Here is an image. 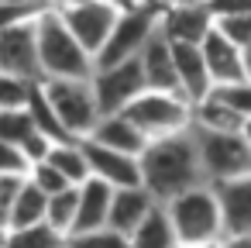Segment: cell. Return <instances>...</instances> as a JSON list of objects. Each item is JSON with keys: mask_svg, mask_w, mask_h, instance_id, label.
I'll use <instances>...</instances> for the list:
<instances>
[{"mask_svg": "<svg viewBox=\"0 0 251 248\" xmlns=\"http://www.w3.org/2000/svg\"><path fill=\"white\" fill-rule=\"evenodd\" d=\"M220 248H251V234H230L220 241Z\"/></svg>", "mask_w": 251, "mask_h": 248, "instance_id": "39", "label": "cell"}, {"mask_svg": "<svg viewBox=\"0 0 251 248\" xmlns=\"http://www.w3.org/2000/svg\"><path fill=\"white\" fill-rule=\"evenodd\" d=\"M158 31V7H141V4H124L107 45L97 52L93 69H107V66H121L127 59H138L141 49L148 45V38Z\"/></svg>", "mask_w": 251, "mask_h": 248, "instance_id": "6", "label": "cell"}, {"mask_svg": "<svg viewBox=\"0 0 251 248\" xmlns=\"http://www.w3.org/2000/svg\"><path fill=\"white\" fill-rule=\"evenodd\" d=\"M213 28L230 42V45H237L241 52L251 45V14H237V18H220V21H213Z\"/></svg>", "mask_w": 251, "mask_h": 248, "instance_id": "32", "label": "cell"}, {"mask_svg": "<svg viewBox=\"0 0 251 248\" xmlns=\"http://www.w3.org/2000/svg\"><path fill=\"white\" fill-rule=\"evenodd\" d=\"M28 114H31V124H35V131H38V135H45V138H52V141H73V138L62 131V124H59V117H55L52 104L45 100L42 83L35 86L31 100H28Z\"/></svg>", "mask_w": 251, "mask_h": 248, "instance_id": "25", "label": "cell"}, {"mask_svg": "<svg viewBox=\"0 0 251 248\" xmlns=\"http://www.w3.org/2000/svg\"><path fill=\"white\" fill-rule=\"evenodd\" d=\"M52 145H55V141H52V138H45V135H38V131H35V135H28V138L21 141V155L28 159V169H31L35 162H45V159H49V152H52Z\"/></svg>", "mask_w": 251, "mask_h": 248, "instance_id": "35", "label": "cell"}, {"mask_svg": "<svg viewBox=\"0 0 251 248\" xmlns=\"http://www.w3.org/2000/svg\"><path fill=\"white\" fill-rule=\"evenodd\" d=\"M35 135V124H31V114L28 107L25 110H0V141H11L21 148V141Z\"/></svg>", "mask_w": 251, "mask_h": 248, "instance_id": "28", "label": "cell"}, {"mask_svg": "<svg viewBox=\"0 0 251 248\" xmlns=\"http://www.w3.org/2000/svg\"><path fill=\"white\" fill-rule=\"evenodd\" d=\"M213 97L224 100L241 121L251 117V80H241V83H230V86H217Z\"/></svg>", "mask_w": 251, "mask_h": 248, "instance_id": "29", "label": "cell"}, {"mask_svg": "<svg viewBox=\"0 0 251 248\" xmlns=\"http://www.w3.org/2000/svg\"><path fill=\"white\" fill-rule=\"evenodd\" d=\"M35 18L38 14H31L25 7H14V4H7V0H0V31H7L14 25H25V21H35Z\"/></svg>", "mask_w": 251, "mask_h": 248, "instance_id": "37", "label": "cell"}, {"mask_svg": "<svg viewBox=\"0 0 251 248\" xmlns=\"http://www.w3.org/2000/svg\"><path fill=\"white\" fill-rule=\"evenodd\" d=\"M138 165H141V186L148 190V196L158 207H165L169 200H176L196 186H210L203 176V159H200L193 128L148 141L145 152L138 155Z\"/></svg>", "mask_w": 251, "mask_h": 248, "instance_id": "1", "label": "cell"}, {"mask_svg": "<svg viewBox=\"0 0 251 248\" xmlns=\"http://www.w3.org/2000/svg\"><path fill=\"white\" fill-rule=\"evenodd\" d=\"M66 4H76V0H55V7H66Z\"/></svg>", "mask_w": 251, "mask_h": 248, "instance_id": "44", "label": "cell"}, {"mask_svg": "<svg viewBox=\"0 0 251 248\" xmlns=\"http://www.w3.org/2000/svg\"><path fill=\"white\" fill-rule=\"evenodd\" d=\"M237 135H241V138L248 141V148H251V117H244V121H241V131H237Z\"/></svg>", "mask_w": 251, "mask_h": 248, "instance_id": "40", "label": "cell"}, {"mask_svg": "<svg viewBox=\"0 0 251 248\" xmlns=\"http://www.w3.org/2000/svg\"><path fill=\"white\" fill-rule=\"evenodd\" d=\"M138 66H141V76H145V86L148 90H158V93H179V83H176V62H172V45L155 31L148 38V45L141 49L138 55Z\"/></svg>", "mask_w": 251, "mask_h": 248, "instance_id": "16", "label": "cell"}, {"mask_svg": "<svg viewBox=\"0 0 251 248\" xmlns=\"http://www.w3.org/2000/svg\"><path fill=\"white\" fill-rule=\"evenodd\" d=\"M66 248H131V241L110 227H100V231H90V234H73L66 238Z\"/></svg>", "mask_w": 251, "mask_h": 248, "instance_id": "30", "label": "cell"}, {"mask_svg": "<svg viewBox=\"0 0 251 248\" xmlns=\"http://www.w3.org/2000/svg\"><path fill=\"white\" fill-rule=\"evenodd\" d=\"M45 207H49V196L42 190H35L25 176V186L14 200V210L7 217V231H18V227H35V224H45Z\"/></svg>", "mask_w": 251, "mask_h": 248, "instance_id": "23", "label": "cell"}, {"mask_svg": "<svg viewBox=\"0 0 251 248\" xmlns=\"http://www.w3.org/2000/svg\"><path fill=\"white\" fill-rule=\"evenodd\" d=\"M127 241H131V248H179L165 207H155V210L127 234Z\"/></svg>", "mask_w": 251, "mask_h": 248, "instance_id": "22", "label": "cell"}, {"mask_svg": "<svg viewBox=\"0 0 251 248\" xmlns=\"http://www.w3.org/2000/svg\"><path fill=\"white\" fill-rule=\"evenodd\" d=\"M62 25L73 31V38L97 59V52L107 45L117 18H121V4L117 0H76V4H66V7H55Z\"/></svg>", "mask_w": 251, "mask_h": 248, "instance_id": "8", "label": "cell"}, {"mask_svg": "<svg viewBox=\"0 0 251 248\" xmlns=\"http://www.w3.org/2000/svg\"><path fill=\"white\" fill-rule=\"evenodd\" d=\"M172 62H176V83H179V97L193 107L200 100H206L213 93V80L206 73L203 52L200 45H172Z\"/></svg>", "mask_w": 251, "mask_h": 248, "instance_id": "14", "label": "cell"}, {"mask_svg": "<svg viewBox=\"0 0 251 248\" xmlns=\"http://www.w3.org/2000/svg\"><path fill=\"white\" fill-rule=\"evenodd\" d=\"M62 248H66V245H62Z\"/></svg>", "mask_w": 251, "mask_h": 248, "instance_id": "47", "label": "cell"}, {"mask_svg": "<svg viewBox=\"0 0 251 248\" xmlns=\"http://www.w3.org/2000/svg\"><path fill=\"white\" fill-rule=\"evenodd\" d=\"M42 93L52 104L62 131L73 141H86L93 135V128L100 121V107H97L90 80H45Z\"/></svg>", "mask_w": 251, "mask_h": 248, "instance_id": "4", "label": "cell"}, {"mask_svg": "<svg viewBox=\"0 0 251 248\" xmlns=\"http://www.w3.org/2000/svg\"><path fill=\"white\" fill-rule=\"evenodd\" d=\"M193 128L196 131H217V135H237L241 131V117L224 100H217L210 93L206 100L193 104Z\"/></svg>", "mask_w": 251, "mask_h": 248, "instance_id": "20", "label": "cell"}, {"mask_svg": "<svg viewBox=\"0 0 251 248\" xmlns=\"http://www.w3.org/2000/svg\"><path fill=\"white\" fill-rule=\"evenodd\" d=\"M7 4L25 7V11H31V14H45V11H52V7H55V0H7Z\"/></svg>", "mask_w": 251, "mask_h": 248, "instance_id": "38", "label": "cell"}, {"mask_svg": "<svg viewBox=\"0 0 251 248\" xmlns=\"http://www.w3.org/2000/svg\"><path fill=\"white\" fill-rule=\"evenodd\" d=\"M213 28V18L206 4H176L169 0L158 7V35L169 45H200Z\"/></svg>", "mask_w": 251, "mask_h": 248, "instance_id": "10", "label": "cell"}, {"mask_svg": "<svg viewBox=\"0 0 251 248\" xmlns=\"http://www.w3.org/2000/svg\"><path fill=\"white\" fill-rule=\"evenodd\" d=\"M172 234L179 248H196V245H217L224 241V217L213 186H196L176 200L165 203Z\"/></svg>", "mask_w": 251, "mask_h": 248, "instance_id": "3", "label": "cell"}, {"mask_svg": "<svg viewBox=\"0 0 251 248\" xmlns=\"http://www.w3.org/2000/svg\"><path fill=\"white\" fill-rule=\"evenodd\" d=\"M0 73L21 76V80H31V83H42L35 21H25V25H14L7 31H0Z\"/></svg>", "mask_w": 251, "mask_h": 248, "instance_id": "11", "label": "cell"}, {"mask_svg": "<svg viewBox=\"0 0 251 248\" xmlns=\"http://www.w3.org/2000/svg\"><path fill=\"white\" fill-rule=\"evenodd\" d=\"M86 141L103 145V148H114V152H124V155H134V159H138V155L145 152V145H148V138H145L124 114H107V117H100L97 128H93V135H90Z\"/></svg>", "mask_w": 251, "mask_h": 248, "instance_id": "19", "label": "cell"}, {"mask_svg": "<svg viewBox=\"0 0 251 248\" xmlns=\"http://www.w3.org/2000/svg\"><path fill=\"white\" fill-rule=\"evenodd\" d=\"M35 38H38L42 83L45 80H90L93 76V55L73 38V31L62 25L55 7L35 18Z\"/></svg>", "mask_w": 251, "mask_h": 248, "instance_id": "2", "label": "cell"}, {"mask_svg": "<svg viewBox=\"0 0 251 248\" xmlns=\"http://www.w3.org/2000/svg\"><path fill=\"white\" fill-rule=\"evenodd\" d=\"M117 4H121V7H124V4H131V0H117Z\"/></svg>", "mask_w": 251, "mask_h": 248, "instance_id": "46", "label": "cell"}, {"mask_svg": "<svg viewBox=\"0 0 251 248\" xmlns=\"http://www.w3.org/2000/svg\"><path fill=\"white\" fill-rule=\"evenodd\" d=\"M206 11L213 21L237 18V14H251V0H206Z\"/></svg>", "mask_w": 251, "mask_h": 248, "instance_id": "36", "label": "cell"}, {"mask_svg": "<svg viewBox=\"0 0 251 248\" xmlns=\"http://www.w3.org/2000/svg\"><path fill=\"white\" fill-rule=\"evenodd\" d=\"M110 196L114 190L100 179H86L79 186V203H76V224H73V234H90V231H100L107 227V214H110ZM69 234V238H73Z\"/></svg>", "mask_w": 251, "mask_h": 248, "instance_id": "18", "label": "cell"}, {"mask_svg": "<svg viewBox=\"0 0 251 248\" xmlns=\"http://www.w3.org/2000/svg\"><path fill=\"white\" fill-rule=\"evenodd\" d=\"M25 186V176H0V224L7 227V217L14 210V200Z\"/></svg>", "mask_w": 251, "mask_h": 248, "instance_id": "34", "label": "cell"}, {"mask_svg": "<svg viewBox=\"0 0 251 248\" xmlns=\"http://www.w3.org/2000/svg\"><path fill=\"white\" fill-rule=\"evenodd\" d=\"M158 203L148 196L145 186H127V190H114L110 196V214H107V227L117 231V234H131Z\"/></svg>", "mask_w": 251, "mask_h": 248, "instance_id": "17", "label": "cell"}, {"mask_svg": "<svg viewBox=\"0 0 251 248\" xmlns=\"http://www.w3.org/2000/svg\"><path fill=\"white\" fill-rule=\"evenodd\" d=\"M0 176H28V159L11 141H0Z\"/></svg>", "mask_w": 251, "mask_h": 248, "instance_id": "33", "label": "cell"}, {"mask_svg": "<svg viewBox=\"0 0 251 248\" xmlns=\"http://www.w3.org/2000/svg\"><path fill=\"white\" fill-rule=\"evenodd\" d=\"M4 241H7V227L0 224V248H4Z\"/></svg>", "mask_w": 251, "mask_h": 248, "instance_id": "43", "label": "cell"}, {"mask_svg": "<svg viewBox=\"0 0 251 248\" xmlns=\"http://www.w3.org/2000/svg\"><path fill=\"white\" fill-rule=\"evenodd\" d=\"M220 217H224V238L230 234H251V176L230 179L213 186Z\"/></svg>", "mask_w": 251, "mask_h": 248, "instance_id": "15", "label": "cell"}, {"mask_svg": "<svg viewBox=\"0 0 251 248\" xmlns=\"http://www.w3.org/2000/svg\"><path fill=\"white\" fill-rule=\"evenodd\" d=\"M62 245H66V241H62L49 224L7 231V241H4V248H62Z\"/></svg>", "mask_w": 251, "mask_h": 248, "instance_id": "26", "label": "cell"}, {"mask_svg": "<svg viewBox=\"0 0 251 248\" xmlns=\"http://www.w3.org/2000/svg\"><path fill=\"white\" fill-rule=\"evenodd\" d=\"M35 86L38 83H31V80L0 73V110H25L31 93H35Z\"/></svg>", "mask_w": 251, "mask_h": 248, "instance_id": "27", "label": "cell"}, {"mask_svg": "<svg viewBox=\"0 0 251 248\" xmlns=\"http://www.w3.org/2000/svg\"><path fill=\"white\" fill-rule=\"evenodd\" d=\"M244 66H248V80H251V45L244 49Z\"/></svg>", "mask_w": 251, "mask_h": 248, "instance_id": "42", "label": "cell"}, {"mask_svg": "<svg viewBox=\"0 0 251 248\" xmlns=\"http://www.w3.org/2000/svg\"><path fill=\"white\" fill-rule=\"evenodd\" d=\"M83 152H86L90 179H100V183H107L110 190L141 186V165H138L134 155H124V152L93 145V141H83Z\"/></svg>", "mask_w": 251, "mask_h": 248, "instance_id": "12", "label": "cell"}, {"mask_svg": "<svg viewBox=\"0 0 251 248\" xmlns=\"http://www.w3.org/2000/svg\"><path fill=\"white\" fill-rule=\"evenodd\" d=\"M76 203H79V186H69L55 196H49V207H45V224L66 241L73 234V224H76Z\"/></svg>", "mask_w": 251, "mask_h": 248, "instance_id": "24", "label": "cell"}, {"mask_svg": "<svg viewBox=\"0 0 251 248\" xmlns=\"http://www.w3.org/2000/svg\"><path fill=\"white\" fill-rule=\"evenodd\" d=\"M200 52H203L206 73H210V80H213V90H217V86H230V83L248 80L244 52H241L237 45H230L217 28H210V35L200 42Z\"/></svg>", "mask_w": 251, "mask_h": 248, "instance_id": "13", "label": "cell"}, {"mask_svg": "<svg viewBox=\"0 0 251 248\" xmlns=\"http://www.w3.org/2000/svg\"><path fill=\"white\" fill-rule=\"evenodd\" d=\"M196 131V128H193ZM200 159H203V176L210 186L251 176V148L241 135H217V131H196Z\"/></svg>", "mask_w": 251, "mask_h": 248, "instance_id": "7", "label": "cell"}, {"mask_svg": "<svg viewBox=\"0 0 251 248\" xmlns=\"http://www.w3.org/2000/svg\"><path fill=\"white\" fill-rule=\"evenodd\" d=\"M28 183L35 186V190H42L45 196H55V193H62V190H69V183L59 176V169L55 165H49V162H35L31 169H28Z\"/></svg>", "mask_w": 251, "mask_h": 248, "instance_id": "31", "label": "cell"}, {"mask_svg": "<svg viewBox=\"0 0 251 248\" xmlns=\"http://www.w3.org/2000/svg\"><path fill=\"white\" fill-rule=\"evenodd\" d=\"M49 165L59 169V176L69 183V186H83L90 179V165H86V152H83V141H55L49 159Z\"/></svg>", "mask_w": 251, "mask_h": 248, "instance_id": "21", "label": "cell"}, {"mask_svg": "<svg viewBox=\"0 0 251 248\" xmlns=\"http://www.w3.org/2000/svg\"><path fill=\"white\" fill-rule=\"evenodd\" d=\"M90 86H93V97H97L100 117H107V114H121L134 97H141V93L148 90L138 59H127V62H121V66H107V69H93Z\"/></svg>", "mask_w": 251, "mask_h": 248, "instance_id": "9", "label": "cell"}, {"mask_svg": "<svg viewBox=\"0 0 251 248\" xmlns=\"http://www.w3.org/2000/svg\"><path fill=\"white\" fill-rule=\"evenodd\" d=\"M196 248H220V241H217V245H196Z\"/></svg>", "mask_w": 251, "mask_h": 248, "instance_id": "45", "label": "cell"}, {"mask_svg": "<svg viewBox=\"0 0 251 248\" xmlns=\"http://www.w3.org/2000/svg\"><path fill=\"white\" fill-rule=\"evenodd\" d=\"M121 114H124L148 141L169 138V135H179V131H189V128H193V107H189L179 93L145 90V93L134 97Z\"/></svg>", "mask_w": 251, "mask_h": 248, "instance_id": "5", "label": "cell"}, {"mask_svg": "<svg viewBox=\"0 0 251 248\" xmlns=\"http://www.w3.org/2000/svg\"><path fill=\"white\" fill-rule=\"evenodd\" d=\"M131 4H141V7H165L169 0H131Z\"/></svg>", "mask_w": 251, "mask_h": 248, "instance_id": "41", "label": "cell"}]
</instances>
